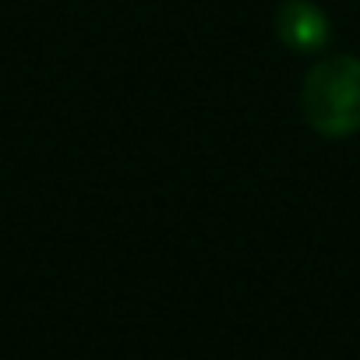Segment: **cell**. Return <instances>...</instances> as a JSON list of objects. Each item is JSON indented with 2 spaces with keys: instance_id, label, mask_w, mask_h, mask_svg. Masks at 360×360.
<instances>
[{
  "instance_id": "cell-1",
  "label": "cell",
  "mask_w": 360,
  "mask_h": 360,
  "mask_svg": "<svg viewBox=\"0 0 360 360\" xmlns=\"http://www.w3.org/2000/svg\"><path fill=\"white\" fill-rule=\"evenodd\" d=\"M304 120L321 138H349L360 131V60L325 57L318 60L300 89Z\"/></svg>"
},
{
  "instance_id": "cell-2",
  "label": "cell",
  "mask_w": 360,
  "mask_h": 360,
  "mask_svg": "<svg viewBox=\"0 0 360 360\" xmlns=\"http://www.w3.org/2000/svg\"><path fill=\"white\" fill-rule=\"evenodd\" d=\"M276 36L293 53H318L328 43V18L311 0H286L276 11Z\"/></svg>"
}]
</instances>
